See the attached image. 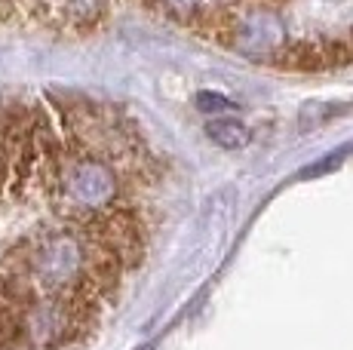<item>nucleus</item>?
Here are the masks:
<instances>
[{"instance_id": "obj_1", "label": "nucleus", "mask_w": 353, "mask_h": 350, "mask_svg": "<svg viewBox=\"0 0 353 350\" xmlns=\"http://www.w3.org/2000/svg\"><path fill=\"white\" fill-rule=\"evenodd\" d=\"M268 65L283 71H323V52H320V40H295V43H280L268 59Z\"/></svg>"}, {"instance_id": "obj_2", "label": "nucleus", "mask_w": 353, "mask_h": 350, "mask_svg": "<svg viewBox=\"0 0 353 350\" xmlns=\"http://www.w3.org/2000/svg\"><path fill=\"white\" fill-rule=\"evenodd\" d=\"M206 136L212 138L219 147H228V151H234V147H246L249 138H252L240 120H209Z\"/></svg>"}, {"instance_id": "obj_3", "label": "nucleus", "mask_w": 353, "mask_h": 350, "mask_svg": "<svg viewBox=\"0 0 353 350\" xmlns=\"http://www.w3.org/2000/svg\"><path fill=\"white\" fill-rule=\"evenodd\" d=\"M194 102H196V107H200L203 114H221V111H228V107H230V99L219 96V92H209V90L196 92Z\"/></svg>"}, {"instance_id": "obj_4", "label": "nucleus", "mask_w": 353, "mask_h": 350, "mask_svg": "<svg viewBox=\"0 0 353 350\" xmlns=\"http://www.w3.org/2000/svg\"><path fill=\"white\" fill-rule=\"evenodd\" d=\"M347 151H350V147H341L338 154H329V157H323V160H320V166H310V169H304L301 175H304V178H316V175H323V172L335 169V166L341 163L344 157H347Z\"/></svg>"}]
</instances>
